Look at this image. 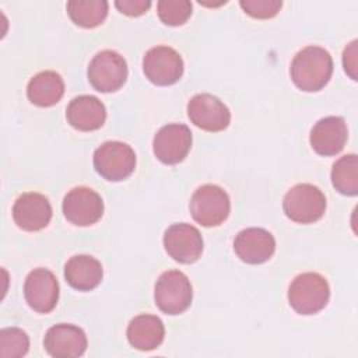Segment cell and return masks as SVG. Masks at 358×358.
Segmentation results:
<instances>
[{"label":"cell","mask_w":358,"mask_h":358,"mask_svg":"<svg viewBox=\"0 0 358 358\" xmlns=\"http://www.w3.org/2000/svg\"><path fill=\"white\" fill-rule=\"evenodd\" d=\"M66 8L76 25L95 28L105 21L109 4L105 0H70L67 1Z\"/></svg>","instance_id":"obj_22"},{"label":"cell","mask_w":358,"mask_h":358,"mask_svg":"<svg viewBox=\"0 0 358 358\" xmlns=\"http://www.w3.org/2000/svg\"><path fill=\"white\" fill-rule=\"evenodd\" d=\"M348 138V129L344 117L327 116L315 123L310 130L309 141L313 151L323 157L338 154Z\"/></svg>","instance_id":"obj_15"},{"label":"cell","mask_w":358,"mask_h":358,"mask_svg":"<svg viewBox=\"0 0 358 358\" xmlns=\"http://www.w3.org/2000/svg\"><path fill=\"white\" fill-rule=\"evenodd\" d=\"M13 218L17 227L24 231H41L50 222V203L41 193H22L13 206Z\"/></svg>","instance_id":"obj_14"},{"label":"cell","mask_w":358,"mask_h":358,"mask_svg":"<svg viewBox=\"0 0 358 358\" xmlns=\"http://www.w3.org/2000/svg\"><path fill=\"white\" fill-rule=\"evenodd\" d=\"M189 208L197 224L203 227H217L229 215V196L217 185H203L193 193Z\"/></svg>","instance_id":"obj_5"},{"label":"cell","mask_w":358,"mask_h":358,"mask_svg":"<svg viewBox=\"0 0 358 358\" xmlns=\"http://www.w3.org/2000/svg\"><path fill=\"white\" fill-rule=\"evenodd\" d=\"M103 277L101 263L88 255H76L64 266L66 281L78 291H91L99 285Z\"/></svg>","instance_id":"obj_19"},{"label":"cell","mask_w":358,"mask_h":358,"mask_svg":"<svg viewBox=\"0 0 358 358\" xmlns=\"http://www.w3.org/2000/svg\"><path fill=\"white\" fill-rule=\"evenodd\" d=\"M192 147V131L186 124L169 123L162 126L152 141L155 157L166 164L175 165L182 162Z\"/></svg>","instance_id":"obj_10"},{"label":"cell","mask_w":358,"mask_h":358,"mask_svg":"<svg viewBox=\"0 0 358 358\" xmlns=\"http://www.w3.org/2000/svg\"><path fill=\"white\" fill-rule=\"evenodd\" d=\"M24 296L35 312H52L59 301V282L55 274L42 267L32 270L25 278Z\"/></svg>","instance_id":"obj_12"},{"label":"cell","mask_w":358,"mask_h":358,"mask_svg":"<svg viewBox=\"0 0 358 358\" xmlns=\"http://www.w3.org/2000/svg\"><path fill=\"white\" fill-rule=\"evenodd\" d=\"M64 94V83L60 74L52 70H45L35 74L27 87L28 99L36 106L56 105Z\"/></svg>","instance_id":"obj_21"},{"label":"cell","mask_w":358,"mask_h":358,"mask_svg":"<svg viewBox=\"0 0 358 358\" xmlns=\"http://www.w3.org/2000/svg\"><path fill=\"white\" fill-rule=\"evenodd\" d=\"M66 117L74 129L81 131H92L105 123L106 109L96 96L80 95L71 99L67 105Z\"/></svg>","instance_id":"obj_18"},{"label":"cell","mask_w":358,"mask_h":358,"mask_svg":"<svg viewBox=\"0 0 358 358\" xmlns=\"http://www.w3.org/2000/svg\"><path fill=\"white\" fill-rule=\"evenodd\" d=\"M87 76L96 91L115 92L127 80V63L115 50H101L90 62Z\"/></svg>","instance_id":"obj_7"},{"label":"cell","mask_w":358,"mask_h":358,"mask_svg":"<svg viewBox=\"0 0 358 358\" xmlns=\"http://www.w3.org/2000/svg\"><path fill=\"white\" fill-rule=\"evenodd\" d=\"M43 345L56 358L81 357L87 350V336L78 326L60 323L46 331Z\"/></svg>","instance_id":"obj_16"},{"label":"cell","mask_w":358,"mask_h":358,"mask_svg":"<svg viewBox=\"0 0 358 358\" xmlns=\"http://www.w3.org/2000/svg\"><path fill=\"white\" fill-rule=\"evenodd\" d=\"M143 71L155 85H172L183 74V60L173 48L154 46L143 57Z\"/></svg>","instance_id":"obj_8"},{"label":"cell","mask_w":358,"mask_h":358,"mask_svg":"<svg viewBox=\"0 0 358 358\" xmlns=\"http://www.w3.org/2000/svg\"><path fill=\"white\" fill-rule=\"evenodd\" d=\"M239 6L250 17L267 20L277 15V13L282 6V1L281 0H241Z\"/></svg>","instance_id":"obj_26"},{"label":"cell","mask_w":358,"mask_h":358,"mask_svg":"<svg viewBox=\"0 0 358 358\" xmlns=\"http://www.w3.org/2000/svg\"><path fill=\"white\" fill-rule=\"evenodd\" d=\"M193 291L186 274L179 270H168L155 282V305L166 315L183 313L192 303Z\"/></svg>","instance_id":"obj_4"},{"label":"cell","mask_w":358,"mask_h":358,"mask_svg":"<svg viewBox=\"0 0 358 358\" xmlns=\"http://www.w3.org/2000/svg\"><path fill=\"white\" fill-rule=\"evenodd\" d=\"M234 250L242 262L260 264L273 256L275 241L274 236L263 228H246L235 236Z\"/></svg>","instance_id":"obj_17"},{"label":"cell","mask_w":358,"mask_h":358,"mask_svg":"<svg viewBox=\"0 0 358 358\" xmlns=\"http://www.w3.org/2000/svg\"><path fill=\"white\" fill-rule=\"evenodd\" d=\"M94 168L103 179L120 182L136 168L134 150L122 141H106L94 152Z\"/></svg>","instance_id":"obj_6"},{"label":"cell","mask_w":358,"mask_h":358,"mask_svg":"<svg viewBox=\"0 0 358 358\" xmlns=\"http://www.w3.org/2000/svg\"><path fill=\"white\" fill-rule=\"evenodd\" d=\"M164 248L173 260L190 264L197 262L203 253V238L196 227L179 222L165 231Z\"/></svg>","instance_id":"obj_11"},{"label":"cell","mask_w":358,"mask_h":358,"mask_svg":"<svg viewBox=\"0 0 358 358\" xmlns=\"http://www.w3.org/2000/svg\"><path fill=\"white\" fill-rule=\"evenodd\" d=\"M357 41H352L343 53V66L345 73L354 80L357 81V64H358V59H357Z\"/></svg>","instance_id":"obj_28"},{"label":"cell","mask_w":358,"mask_h":358,"mask_svg":"<svg viewBox=\"0 0 358 358\" xmlns=\"http://www.w3.org/2000/svg\"><path fill=\"white\" fill-rule=\"evenodd\" d=\"M330 298V288L323 275L308 271L296 275L288 288L291 308L299 315H315L322 310Z\"/></svg>","instance_id":"obj_2"},{"label":"cell","mask_w":358,"mask_h":358,"mask_svg":"<svg viewBox=\"0 0 358 358\" xmlns=\"http://www.w3.org/2000/svg\"><path fill=\"white\" fill-rule=\"evenodd\" d=\"M331 183L338 193L345 196H357L358 158L355 154H347L334 162L331 168Z\"/></svg>","instance_id":"obj_23"},{"label":"cell","mask_w":358,"mask_h":358,"mask_svg":"<svg viewBox=\"0 0 358 358\" xmlns=\"http://www.w3.org/2000/svg\"><path fill=\"white\" fill-rule=\"evenodd\" d=\"M333 73V59L320 46H306L299 50L292 62L289 74L294 84L305 92L320 91Z\"/></svg>","instance_id":"obj_1"},{"label":"cell","mask_w":358,"mask_h":358,"mask_svg":"<svg viewBox=\"0 0 358 358\" xmlns=\"http://www.w3.org/2000/svg\"><path fill=\"white\" fill-rule=\"evenodd\" d=\"M164 323L154 315H138L127 326V340L140 351L155 350L164 341Z\"/></svg>","instance_id":"obj_20"},{"label":"cell","mask_w":358,"mask_h":358,"mask_svg":"<svg viewBox=\"0 0 358 358\" xmlns=\"http://www.w3.org/2000/svg\"><path fill=\"white\" fill-rule=\"evenodd\" d=\"M63 214L73 225L88 227L101 220L103 214V201L95 190L78 186L64 196Z\"/></svg>","instance_id":"obj_9"},{"label":"cell","mask_w":358,"mask_h":358,"mask_svg":"<svg viewBox=\"0 0 358 358\" xmlns=\"http://www.w3.org/2000/svg\"><path fill=\"white\" fill-rule=\"evenodd\" d=\"M190 122L206 131H221L231 122L229 109L211 94H197L187 103Z\"/></svg>","instance_id":"obj_13"},{"label":"cell","mask_w":358,"mask_h":358,"mask_svg":"<svg viewBox=\"0 0 358 358\" xmlns=\"http://www.w3.org/2000/svg\"><path fill=\"white\" fill-rule=\"evenodd\" d=\"M29 348V338L18 327H6L0 331V355L3 358L24 357Z\"/></svg>","instance_id":"obj_24"},{"label":"cell","mask_w":358,"mask_h":358,"mask_svg":"<svg viewBox=\"0 0 358 358\" xmlns=\"http://www.w3.org/2000/svg\"><path fill=\"white\" fill-rule=\"evenodd\" d=\"M116 8L130 17H138L147 13V10L151 7L150 0H116L115 1Z\"/></svg>","instance_id":"obj_27"},{"label":"cell","mask_w":358,"mask_h":358,"mask_svg":"<svg viewBox=\"0 0 358 358\" xmlns=\"http://www.w3.org/2000/svg\"><path fill=\"white\" fill-rule=\"evenodd\" d=\"M282 208L291 221L298 224H312L323 217L326 197L317 186L299 183L285 193Z\"/></svg>","instance_id":"obj_3"},{"label":"cell","mask_w":358,"mask_h":358,"mask_svg":"<svg viewBox=\"0 0 358 358\" xmlns=\"http://www.w3.org/2000/svg\"><path fill=\"white\" fill-rule=\"evenodd\" d=\"M157 11L165 25L178 27L185 24L192 15V3L187 0H159Z\"/></svg>","instance_id":"obj_25"}]
</instances>
